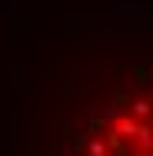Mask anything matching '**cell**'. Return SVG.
Returning <instances> with one entry per match:
<instances>
[{
  "mask_svg": "<svg viewBox=\"0 0 153 156\" xmlns=\"http://www.w3.org/2000/svg\"><path fill=\"white\" fill-rule=\"evenodd\" d=\"M117 133H120V136H137V123H133V120H120V123H117Z\"/></svg>",
  "mask_w": 153,
  "mask_h": 156,
  "instance_id": "1",
  "label": "cell"
}]
</instances>
